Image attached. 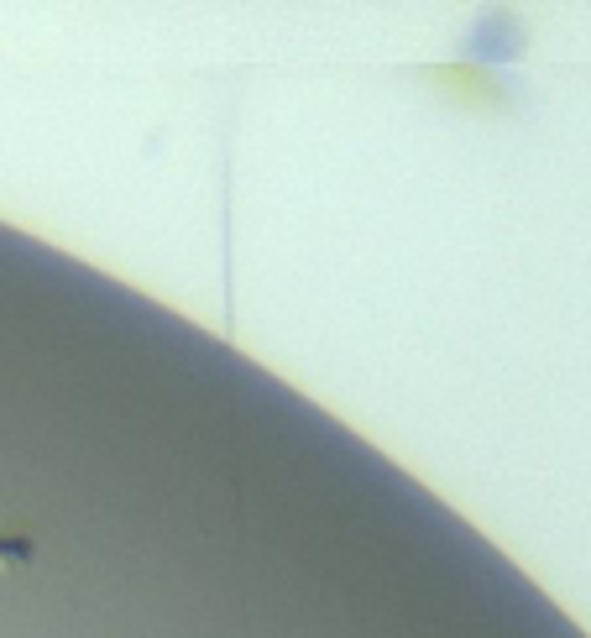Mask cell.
<instances>
[{"mask_svg":"<svg viewBox=\"0 0 591 638\" xmlns=\"http://www.w3.org/2000/svg\"><path fill=\"white\" fill-rule=\"evenodd\" d=\"M27 560H32L27 539H0V565H27Z\"/></svg>","mask_w":591,"mask_h":638,"instance_id":"obj_1","label":"cell"}]
</instances>
